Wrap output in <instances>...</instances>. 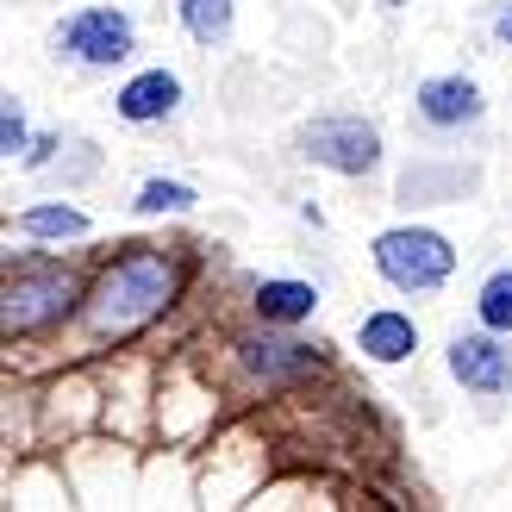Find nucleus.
Returning a JSON list of instances; mask_svg holds the SVG:
<instances>
[{
	"label": "nucleus",
	"mask_w": 512,
	"mask_h": 512,
	"mask_svg": "<svg viewBox=\"0 0 512 512\" xmlns=\"http://www.w3.org/2000/svg\"><path fill=\"white\" fill-rule=\"evenodd\" d=\"M194 263L169 244H119L113 256H100L75 313V344L82 356H107L138 344L144 331H157L175 306L188 300Z\"/></svg>",
	"instance_id": "f257e3e1"
},
{
	"label": "nucleus",
	"mask_w": 512,
	"mask_h": 512,
	"mask_svg": "<svg viewBox=\"0 0 512 512\" xmlns=\"http://www.w3.org/2000/svg\"><path fill=\"white\" fill-rule=\"evenodd\" d=\"M88 275L94 269L69 263V256H50V250H19V256L7 250V281H0V331H7V350L57 338L63 325H75Z\"/></svg>",
	"instance_id": "f03ea898"
},
{
	"label": "nucleus",
	"mask_w": 512,
	"mask_h": 512,
	"mask_svg": "<svg viewBox=\"0 0 512 512\" xmlns=\"http://www.w3.org/2000/svg\"><path fill=\"white\" fill-rule=\"evenodd\" d=\"M225 369H232V388L244 400H275V394H294L325 375V344L288 338V325L256 319L250 331L225 338Z\"/></svg>",
	"instance_id": "7ed1b4c3"
},
{
	"label": "nucleus",
	"mask_w": 512,
	"mask_h": 512,
	"mask_svg": "<svg viewBox=\"0 0 512 512\" xmlns=\"http://www.w3.org/2000/svg\"><path fill=\"white\" fill-rule=\"evenodd\" d=\"M369 263L394 294H438L456 275V244L438 225H388V232H375Z\"/></svg>",
	"instance_id": "20e7f679"
},
{
	"label": "nucleus",
	"mask_w": 512,
	"mask_h": 512,
	"mask_svg": "<svg viewBox=\"0 0 512 512\" xmlns=\"http://www.w3.org/2000/svg\"><path fill=\"white\" fill-rule=\"evenodd\" d=\"M300 157L313 169L344 175V182H369V175H381V132L363 113H319L300 125Z\"/></svg>",
	"instance_id": "39448f33"
},
{
	"label": "nucleus",
	"mask_w": 512,
	"mask_h": 512,
	"mask_svg": "<svg viewBox=\"0 0 512 512\" xmlns=\"http://www.w3.org/2000/svg\"><path fill=\"white\" fill-rule=\"evenodd\" d=\"M57 57L75 63V69H119V63H132V50H138V25L132 13H119V7H75L57 19Z\"/></svg>",
	"instance_id": "423d86ee"
},
{
	"label": "nucleus",
	"mask_w": 512,
	"mask_h": 512,
	"mask_svg": "<svg viewBox=\"0 0 512 512\" xmlns=\"http://www.w3.org/2000/svg\"><path fill=\"white\" fill-rule=\"evenodd\" d=\"M444 369H450V381L463 394H475V400H500V394H512V344H506V331H456V338L444 344Z\"/></svg>",
	"instance_id": "0eeeda50"
},
{
	"label": "nucleus",
	"mask_w": 512,
	"mask_h": 512,
	"mask_svg": "<svg viewBox=\"0 0 512 512\" xmlns=\"http://www.w3.org/2000/svg\"><path fill=\"white\" fill-rule=\"evenodd\" d=\"M413 113L425 132H475L481 119H488V100H481V82L463 69H450V75H425L419 94H413Z\"/></svg>",
	"instance_id": "6e6552de"
},
{
	"label": "nucleus",
	"mask_w": 512,
	"mask_h": 512,
	"mask_svg": "<svg viewBox=\"0 0 512 512\" xmlns=\"http://www.w3.org/2000/svg\"><path fill=\"white\" fill-rule=\"evenodd\" d=\"M113 113L125 125H163V119H175V113H182V75L163 69V63L125 75L119 94H113Z\"/></svg>",
	"instance_id": "1a4fd4ad"
},
{
	"label": "nucleus",
	"mask_w": 512,
	"mask_h": 512,
	"mask_svg": "<svg viewBox=\"0 0 512 512\" xmlns=\"http://www.w3.org/2000/svg\"><path fill=\"white\" fill-rule=\"evenodd\" d=\"M356 350H363L369 363L394 369L406 356H419V319L400 313V306H375V313L356 319Z\"/></svg>",
	"instance_id": "9d476101"
},
{
	"label": "nucleus",
	"mask_w": 512,
	"mask_h": 512,
	"mask_svg": "<svg viewBox=\"0 0 512 512\" xmlns=\"http://www.w3.org/2000/svg\"><path fill=\"white\" fill-rule=\"evenodd\" d=\"M319 313V288L313 281H300V275H263L250 288V319H263V325H306Z\"/></svg>",
	"instance_id": "9b49d317"
},
{
	"label": "nucleus",
	"mask_w": 512,
	"mask_h": 512,
	"mask_svg": "<svg viewBox=\"0 0 512 512\" xmlns=\"http://www.w3.org/2000/svg\"><path fill=\"white\" fill-rule=\"evenodd\" d=\"M13 232L32 238V244H82L94 232V219L82 207H69V200H44V207H25L13 219Z\"/></svg>",
	"instance_id": "f8f14e48"
},
{
	"label": "nucleus",
	"mask_w": 512,
	"mask_h": 512,
	"mask_svg": "<svg viewBox=\"0 0 512 512\" xmlns=\"http://www.w3.org/2000/svg\"><path fill=\"white\" fill-rule=\"evenodd\" d=\"M194 207H200V194L188 182H175V175H150V182H138V194H132L138 219H182Z\"/></svg>",
	"instance_id": "ddd939ff"
},
{
	"label": "nucleus",
	"mask_w": 512,
	"mask_h": 512,
	"mask_svg": "<svg viewBox=\"0 0 512 512\" xmlns=\"http://www.w3.org/2000/svg\"><path fill=\"white\" fill-rule=\"evenodd\" d=\"M175 13H182V32L194 44H225L232 38V19H238V0H175Z\"/></svg>",
	"instance_id": "4468645a"
},
{
	"label": "nucleus",
	"mask_w": 512,
	"mask_h": 512,
	"mask_svg": "<svg viewBox=\"0 0 512 512\" xmlns=\"http://www.w3.org/2000/svg\"><path fill=\"white\" fill-rule=\"evenodd\" d=\"M475 325L506 331V338H512V269H494V275L475 288Z\"/></svg>",
	"instance_id": "2eb2a0df"
},
{
	"label": "nucleus",
	"mask_w": 512,
	"mask_h": 512,
	"mask_svg": "<svg viewBox=\"0 0 512 512\" xmlns=\"http://www.w3.org/2000/svg\"><path fill=\"white\" fill-rule=\"evenodd\" d=\"M25 150H32V119H25V100L7 94V107H0V157L19 163Z\"/></svg>",
	"instance_id": "dca6fc26"
},
{
	"label": "nucleus",
	"mask_w": 512,
	"mask_h": 512,
	"mask_svg": "<svg viewBox=\"0 0 512 512\" xmlns=\"http://www.w3.org/2000/svg\"><path fill=\"white\" fill-rule=\"evenodd\" d=\"M57 150H63V138H32V150L19 157V169H50V163H57Z\"/></svg>",
	"instance_id": "f3484780"
},
{
	"label": "nucleus",
	"mask_w": 512,
	"mask_h": 512,
	"mask_svg": "<svg viewBox=\"0 0 512 512\" xmlns=\"http://www.w3.org/2000/svg\"><path fill=\"white\" fill-rule=\"evenodd\" d=\"M494 38H500V44L512 50V0H506V7H500V13H494Z\"/></svg>",
	"instance_id": "a211bd4d"
}]
</instances>
